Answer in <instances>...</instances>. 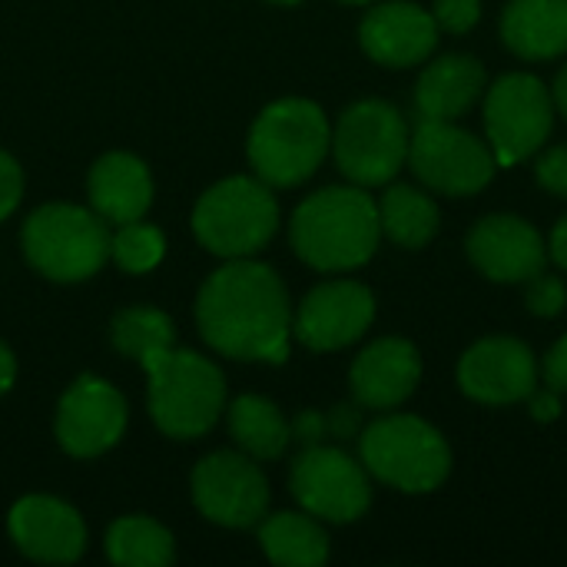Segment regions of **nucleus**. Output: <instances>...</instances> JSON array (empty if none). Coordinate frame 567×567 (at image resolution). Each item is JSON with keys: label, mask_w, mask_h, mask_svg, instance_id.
<instances>
[{"label": "nucleus", "mask_w": 567, "mask_h": 567, "mask_svg": "<svg viewBox=\"0 0 567 567\" xmlns=\"http://www.w3.org/2000/svg\"><path fill=\"white\" fill-rule=\"evenodd\" d=\"M196 322L219 355L239 362H286L292 309L282 279L252 259H233L206 279L196 299Z\"/></svg>", "instance_id": "obj_1"}, {"label": "nucleus", "mask_w": 567, "mask_h": 567, "mask_svg": "<svg viewBox=\"0 0 567 567\" xmlns=\"http://www.w3.org/2000/svg\"><path fill=\"white\" fill-rule=\"evenodd\" d=\"M382 239L379 203L355 186H329L292 216V249L319 272L365 266Z\"/></svg>", "instance_id": "obj_2"}, {"label": "nucleus", "mask_w": 567, "mask_h": 567, "mask_svg": "<svg viewBox=\"0 0 567 567\" xmlns=\"http://www.w3.org/2000/svg\"><path fill=\"white\" fill-rule=\"evenodd\" d=\"M143 369L150 375V415L163 435L199 439L216 425L226 405V382L206 355L173 346L150 355Z\"/></svg>", "instance_id": "obj_3"}, {"label": "nucleus", "mask_w": 567, "mask_h": 567, "mask_svg": "<svg viewBox=\"0 0 567 567\" xmlns=\"http://www.w3.org/2000/svg\"><path fill=\"white\" fill-rule=\"evenodd\" d=\"M332 146L326 113L312 100H279L249 130V163L269 186L306 183Z\"/></svg>", "instance_id": "obj_4"}, {"label": "nucleus", "mask_w": 567, "mask_h": 567, "mask_svg": "<svg viewBox=\"0 0 567 567\" xmlns=\"http://www.w3.org/2000/svg\"><path fill=\"white\" fill-rule=\"evenodd\" d=\"M362 465L385 485L429 495L452 472V452L439 429L419 415H385L362 432Z\"/></svg>", "instance_id": "obj_5"}, {"label": "nucleus", "mask_w": 567, "mask_h": 567, "mask_svg": "<svg viewBox=\"0 0 567 567\" xmlns=\"http://www.w3.org/2000/svg\"><path fill=\"white\" fill-rule=\"evenodd\" d=\"M279 226V206L269 183L252 176H229L206 189L193 209L196 239L223 259L256 256Z\"/></svg>", "instance_id": "obj_6"}, {"label": "nucleus", "mask_w": 567, "mask_h": 567, "mask_svg": "<svg viewBox=\"0 0 567 567\" xmlns=\"http://www.w3.org/2000/svg\"><path fill=\"white\" fill-rule=\"evenodd\" d=\"M23 256L53 282H83L96 276L110 256L106 219L70 203L40 206L23 226Z\"/></svg>", "instance_id": "obj_7"}, {"label": "nucleus", "mask_w": 567, "mask_h": 567, "mask_svg": "<svg viewBox=\"0 0 567 567\" xmlns=\"http://www.w3.org/2000/svg\"><path fill=\"white\" fill-rule=\"evenodd\" d=\"M409 123L385 100L352 103L332 133L339 169L359 186L389 183L409 159Z\"/></svg>", "instance_id": "obj_8"}, {"label": "nucleus", "mask_w": 567, "mask_h": 567, "mask_svg": "<svg viewBox=\"0 0 567 567\" xmlns=\"http://www.w3.org/2000/svg\"><path fill=\"white\" fill-rule=\"evenodd\" d=\"M409 163L429 189L445 196L482 193L498 169L495 153L475 133L455 126L452 120L429 116H419L412 130Z\"/></svg>", "instance_id": "obj_9"}, {"label": "nucleus", "mask_w": 567, "mask_h": 567, "mask_svg": "<svg viewBox=\"0 0 567 567\" xmlns=\"http://www.w3.org/2000/svg\"><path fill=\"white\" fill-rule=\"evenodd\" d=\"M555 126V100L532 73H505L485 100V130L498 166L535 156Z\"/></svg>", "instance_id": "obj_10"}, {"label": "nucleus", "mask_w": 567, "mask_h": 567, "mask_svg": "<svg viewBox=\"0 0 567 567\" xmlns=\"http://www.w3.org/2000/svg\"><path fill=\"white\" fill-rule=\"evenodd\" d=\"M289 488L309 515L336 525L362 518L372 502L365 468L346 452L326 445H312L296 458Z\"/></svg>", "instance_id": "obj_11"}, {"label": "nucleus", "mask_w": 567, "mask_h": 567, "mask_svg": "<svg viewBox=\"0 0 567 567\" xmlns=\"http://www.w3.org/2000/svg\"><path fill=\"white\" fill-rule=\"evenodd\" d=\"M193 502L203 518L223 528H249L269 508V482L239 452H216L193 472Z\"/></svg>", "instance_id": "obj_12"}, {"label": "nucleus", "mask_w": 567, "mask_h": 567, "mask_svg": "<svg viewBox=\"0 0 567 567\" xmlns=\"http://www.w3.org/2000/svg\"><path fill=\"white\" fill-rule=\"evenodd\" d=\"M126 432V402L123 395L96 379L80 375L60 399L56 409V442L73 458H96L120 442Z\"/></svg>", "instance_id": "obj_13"}, {"label": "nucleus", "mask_w": 567, "mask_h": 567, "mask_svg": "<svg viewBox=\"0 0 567 567\" xmlns=\"http://www.w3.org/2000/svg\"><path fill=\"white\" fill-rule=\"evenodd\" d=\"M375 319V299L362 282L336 279L316 286L292 322L296 339L312 352H336L365 336Z\"/></svg>", "instance_id": "obj_14"}, {"label": "nucleus", "mask_w": 567, "mask_h": 567, "mask_svg": "<svg viewBox=\"0 0 567 567\" xmlns=\"http://www.w3.org/2000/svg\"><path fill=\"white\" fill-rule=\"evenodd\" d=\"M458 385L482 405H515L538 389L535 352L508 336L482 339L462 355Z\"/></svg>", "instance_id": "obj_15"}, {"label": "nucleus", "mask_w": 567, "mask_h": 567, "mask_svg": "<svg viewBox=\"0 0 567 567\" xmlns=\"http://www.w3.org/2000/svg\"><path fill=\"white\" fill-rule=\"evenodd\" d=\"M468 259L492 282H528L545 269V239L522 216H485L468 233Z\"/></svg>", "instance_id": "obj_16"}, {"label": "nucleus", "mask_w": 567, "mask_h": 567, "mask_svg": "<svg viewBox=\"0 0 567 567\" xmlns=\"http://www.w3.org/2000/svg\"><path fill=\"white\" fill-rule=\"evenodd\" d=\"M10 538L30 558L43 565H70L86 551V528L80 515L50 495L20 498L10 512Z\"/></svg>", "instance_id": "obj_17"}, {"label": "nucleus", "mask_w": 567, "mask_h": 567, "mask_svg": "<svg viewBox=\"0 0 567 567\" xmlns=\"http://www.w3.org/2000/svg\"><path fill=\"white\" fill-rule=\"evenodd\" d=\"M362 50L382 66H415L432 56L439 43V23L432 10L419 3L392 0L365 13L359 27Z\"/></svg>", "instance_id": "obj_18"}, {"label": "nucleus", "mask_w": 567, "mask_h": 567, "mask_svg": "<svg viewBox=\"0 0 567 567\" xmlns=\"http://www.w3.org/2000/svg\"><path fill=\"white\" fill-rule=\"evenodd\" d=\"M422 355L409 339H379L372 342L349 372L352 395L362 409H395L419 389Z\"/></svg>", "instance_id": "obj_19"}, {"label": "nucleus", "mask_w": 567, "mask_h": 567, "mask_svg": "<svg viewBox=\"0 0 567 567\" xmlns=\"http://www.w3.org/2000/svg\"><path fill=\"white\" fill-rule=\"evenodd\" d=\"M86 193L93 213L106 223H136L153 203V179L143 159L133 153H106L93 163Z\"/></svg>", "instance_id": "obj_20"}, {"label": "nucleus", "mask_w": 567, "mask_h": 567, "mask_svg": "<svg viewBox=\"0 0 567 567\" xmlns=\"http://www.w3.org/2000/svg\"><path fill=\"white\" fill-rule=\"evenodd\" d=\"M485 66L468 53H449L425 66L415 86L419 116L455 120L462 116L485 90Z\"/></svg>", "instance_id": "obj_21"}, {"label": "nucleus", "mask_w": 567, "mask_h": 567, "mask_svg": "<svg viewBox=\"0 0 567 567\" xmlns=\"http://www.w3.org/2000/svg\"><path fill=\"white\" fill-rule=\"evenodd\" d=\"M502 40L522 60L567 53V0H512L502 13Z\"/></svg>", "instance_id": "obj_22"}, {"label": "nucleus", "mask_w": 567, "mask_h": 567, "mask_svg": "<svg viewBox=\"0 0 567 567\" xmlns=\"http://www.w3.org/2000/svg\"><path fill=\"white\" fill-rule=\"evenodd\" d=\"M259 545L266 558L279 567H319L329 558V538L322 525L296 512H279L266 518L259 532Z\"/></svg>", "instance_id": "obj_23"}, {"label": "nucleus", "mask_w": 567, "mask_h": 567, "mask_svg": "<svg viewBox=\"0 0 567 567\" xmlns=\"http://www.w3.org/2000/svg\"><path fill=\"white\" fill-rule=\"evenodd\" d=\"M379 223L382 233L402 246V249H425L442 226L439 206L432 196H425L422 189L412 186H392L385 189L382 203H379Z\"/></svg>", "instance_id": "obj_24"}, {"label": "nucleus", "mask_w": 567, "mask_h": 567, "mask_svg": "<svg viewBox=\"0 0 567 567\" xmlns=\"http://www.w3.org/2000/svg\"><path fill=\"white\" fill-rule=\"evenodd\" d=\"M229 435L236 445L259 462H272L289 449L292 429L286 425L282 412L262 395H243L229 409Z\"/></svg>", "instance_id": "obj_25"}, {"label": "nucleus", "mask_w": 567, "mask_h": 567, "mask_svg": "<svg viewBox=\"0 0 567 567\" xmlns=\"http://www.w3.org/2000/svg\"><path fill=\"white\" fill-rule=\"evenodd\" d=\"M106 558L120 567H166L176 558V545L159 522L130 515L110 525Z\"/></svg>", "instance_id": "obj_26"}, {"label": "nucleus", "mask_w": 567, "mask_h": 567, "mask_svg": "<svg viewBox=\"0 0 567 567\" xmlns=\"http://www.w3.org/2000/svg\"><path fill=\"white\" fill-rule=\"evenodd\" d=\"M110 339H113V349H116L120 355L136 359V362L143 365L150 355L173 349L176 329H173V319H169L166 312L136 306V309H123V312L113 319Z\"/></svg>", "instance_id": "obj_27"}, {"label": "nucleus", "mask_w": 567, "mask_h": 567, "mask_svg": "<svg viewBox=\"0 0 567 567\" xmlns=\"http://www.w3.org/2000/svg\"><path fill=\"white\" fill-rule=\"evenodd\" d=\"M166 252V239L156 226L146 223H123L116 236H110V256L123 272H150L159 266Z\"/></svg>", "instance_id": "obj_28"}, {"label": "nucleus", "mask_w": 567, "mask_h": 567, "mask_svg": "<svg viewBox=\"0 0 567 567\" xmlns=\"http://www.w3.org/2000/svg\"><path fill=\"white\" fill-rule=\"evenodd\" d=\"M525 302L535 316L542 319H551L558 312H565L567 306V289L558 276H548L545 269L538 276L528 279V289H525Z\"/></svg>", "instance_id": "obj_29"}, {"label": "nucleus", "mask_w": 567, "mask_h": 567, "mask_svg": "<svg viewBox=\"0 0 567 567\" xmlns=\"http://www.w3.org/2000/svg\"><path fill=\"white\" fill-rule=\"evenodd\" d=\"M432 17L445 33H468L482 17V0H435Z\"/></svg>", "instance_id": "obj_30"}, {"label": "nucleus", "mask_w": 567, "mask_h": 567, "mask_svg": "<svg viewBox=\"0 0 567 567\" xmlns=\"http://www.w3.org/2000/svg\"><path fill=\"white\" fill-rule=\"evenodd\" d=\"M535 179L548 193L567 199V143H558V146H551V150L542 153V159L535 166Z\"/></svg>", "instance_id": "obj_31"}, {"label": "nucleus", "mask_w": 567, "mask_h": 567, "mask_svg": "<svg viewBox=\"0 0 567 567\" xmlns=\"http://www.w3.org/2000/svg\"><path fill=\"white\" fill-rule=\"evenodd\" d=\"M20 196H23V169L10 153L0 150V219H7L20 206Z\"/></svg>", "instance_id": "obj_32"}, {"label": "nucleus", "mask_w": 567, "mask_h": 567, "mask_svg": "<svg viewBox=\"0 0 567 567\" xmlns=\"http://www.w3.org/2000/svg\"><path fill=\"white\" fill-rule=\"evenodd\" d=\"M545 382H548V389H555L558 395L567 392V336L551 346V352H548V359H545Z\"/></svg>", "instance_id": "obj_33"}, {"label": "nucleus", "mask_w": 567, "mask_h": 567, "mask_svg": "<svg viewBox=\"0 0 567 567\" xmlns=\"http://www.w3.org/2000/svg\"><path fill=\"white\" fill-rule=\"evenodd\" d=\"M528 399H532V415H535L538 422H551V419L561 415V402H558V392H555V389H548V392H532Z\"/></svg>", "instance_id": "obj_34"}, {"label": "nucleus", "mask_w": 567, "mask_h": 567, "mask_svg": "<svg viewBox=\"0 0 567 567\" xmlns=\"http://www.w3.org/2000/svg\"><path fill=\"white\" fill-rule=\"evenodd\" d=\"M548 249H551V259H555V262H558V266L567 272V216L558 219V226H555V233H551V246H548Z\"/></svg>", "instance_id": "obj_35"}, {"label": "nucleus", "mask_w": 567, "mask_h": 567, "mask_svg": "<svg viewBox=\"0 0 567 567\" xmlns=\"http://www.w3.org/2000/svg\"><path fill=\"white\" fill-rule=\"evenodd\" d=\"M13 375H17V362H13L10 349L0 342V395L13 385Z\"/></svg>", "instance_id": "obj_36"}, {"label": "nucleus", "mask_w": 567, "mask_h": 567, "mask_svg": "<svg viewBox=\"0 0 567 567\" xmlns=\"http://www.w3.org/2000/svg\"><path fill=\"white\" fill-rule=\"evenodd\" d=\"M551 100H555V110L565 116L567 123V66L558 73V80H555V86H551Z\"/></svg>", "instance_id": "obj_37"}, {"label": "nucleus", "mask_w": 567, "mask_h": 567, "mask_svg": "<svg viewBox=\"0 0 567 567\" xmlns=\"http://www.w3.org/2000/svg\"><path fill=\"white\" fill-rule=\"evenodd\" d=\"M269 3H282V7H292V3H299V0H269Z\"/></svg>", "instance_id": "obj_38"}, {"label": "nucleus", "mask_w": 567, "mask_h": 567, "mask_svg": "<svg viewBox=\"0 0 567 567\" xmlns=\"http://www.w3.org/2000/svg\"><path fill=\"white\" fill-rule=\"evenodd\" d=\"M342 3H369V0H342Z\"/></svg>", "instance_id": "obj_39"}]
</instances>
